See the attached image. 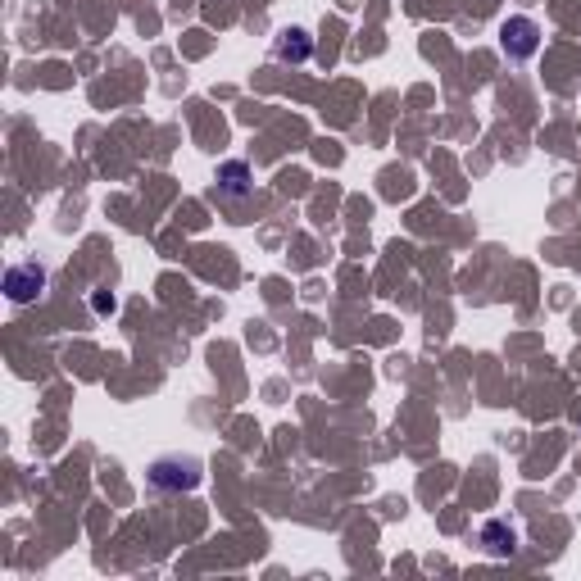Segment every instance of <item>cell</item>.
Returning <instances> with one entry per match:
<instances>
[{"mask_svg": "<svg viewBox=\"0 0 581 581\" xmlns=\"http://www.w3.org/2000/svg\"><path fill=\"white\" fill-rule=\"evenodd\" d=\"M150 486L155 491H196L200 486V459H182V454H173V459H159L150 463Z\"/></svg>", "mask_w": 581, "mask_h": 581, "instance_id": "6da1fadb", "label": "cell"}, {"mask_svg": "<svg viewBox=\"0 0 581 581\" xmlns=\"http://www.w3.org/2000/svg\"><path fill=\"white\" fill-rule=\"evenodd\" d=\"M214 187H218V200H227V205L250 200L255 196V168H250L246 159H223L214 173Z\"/></svg>", "mask_w": 581, "mask_h": 581, "instance_id": "7a4b0ae2", "label": "cell"}, {"mask_svg": "<svg viewBox=\"0 0 581 581\" xmlns=\"http://www.w3.org/2000/svg\"><path fill=\"white\" fill-rule=\"evenodd\" d=\"M41 291H46V268H41V264L5 268V296H10L14 305H32Z\"/></svg>", "mask_w": 581, "mask_h": 581, "instance_id": "3957f363", "label": "cell"}, {"mask_svg": "<svg viewBox=\"0 0 581 581\" xmlns=\"http://www.w3.org/2000/svg\"><path fill=\"white\" fill-rule=\"evenodd\" d=\"M500 41H504V55H509V60H532L536 46H541V28L518 14V19H509L500 28Z\"/></svg>", "mask_w": 581, "mask_h": 581, "instance_id": "277c9868", "label": "cell"}, {"mask_svg": "<svg viewBox=\"0 0 581 581\" xmlns=\"http://www.w3.org/2000/svg\"><path fill=\"white\" fill-rule=\"evenodd\" d=\"M482 545H486L491 559H513V554H518V527L504 522V518L482 522Z\"/></svg>", "mask_w": 581, "mask_h": 581, "instance_id": "5b68a950", "label": "cell"}, {"mask_svg": "<svg viewBox=\"0 0 581 581\" xmlns=\"http://www.w3.org/2000/svg\"><path fill=\"white\" fill-rule=\"evenodd\" d=\"M273 55H277L282 64H305L309 55H314V41H309L305 28H291V32H282V37H277Z\"/></svg>", "mask_w": 581, "mask_h": 581, "instance_id": "8992f818", "label": "cell"}]
</instances>
